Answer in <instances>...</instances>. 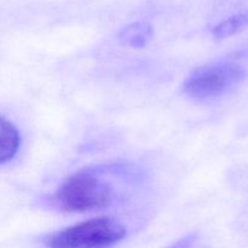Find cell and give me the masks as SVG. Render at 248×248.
<instances>
[{
  "mask_svg": "<svg viewBox=\"0 0 248 248\" xmlns=\"http://www.w3.org/2000/svg\"><path fill=\"white\" fill-rule=\"evenodd\" d=\"M153 38V28L145 22H135L121 29L119 39L130 47L143 48Z\"/></svg>",
  "mask_w": 248,
  "mask_h": 248,
  "instance_id": "cell-5",
  "label": "cell"
},
{
  "mask_svg": "<svg viewBox=\"0 0 248 248\" xmlns=\"http://www.w3.org/2000/svg\"><path fill=\"white\" fill-rule=\"evenodd\" d=\"M113 195L108 182L86 170L68 177L53 194L51 202L64 212L86 213L108 207Z\"/></svg>",
  "mask_w": 248,
  "mask_h": 248,
  "instance_id": "cell-1",
  "label": "cell"
},
{
  "mask_svg": "<svg viewBox=\"0 0 248 248\" xmlns=\"http://www.w3.org/2000/svg\"><path fill=\"white\" fill-rule=\"evenodd\" d=\"M21 145L19 132L14 124L0 116V164L9 162L16 156Z\"/></svg>",
  "mask_w": 248,
  "mask_h": 248,
  "instance_id": "cell-4",
  "label": "cell"
},
{
  "mask_svg": "<svg viewBox=\"0 0 248 248\" xmlns=\"http://www.w3.org/2000/svg\"><path fill=\"white\" fill-rule=\"evenodd\" d=\"M196 242H198V235L189 234L184 236L183 239L178 240L176 244H173L169 248H195Z\"/></svg>",
  "mask_w": 248,
  "mask_h": 248,
  "instance_id": "cell-7",
  "label": "cell"
},
{
  "mask_svg": "<svg viewBox=\"0 0 248 248\" xmlns=\"http://www.w3.org/2000/svg\"><path fill=\"white\" fill-rule=\"evenodd\" d=\"M246 27H248V11H244L218 23L213 28L212 34L216 39H225L239 33Z\"/></svg>",
  "mask_w": 248,
  "mask_h": 248,
  "instance_id": "cell-6",
  "label": "cell"
},
{
  "mask_svg": "<svg viewBox=\"0 0 248 248\" xmlns=\"http://www.w3.org/2000/svg\"><path fill=\"white\" fill-rule=\"evenodd\" d=\"M245 78L246 70L237 63H215L194 72L184 82L183 90L194 99H208L228 93Z\"/></svg>",
  "mask_w": 248,
  "mask_h": 248,
  "instance_id": "cell-3",
  "label": "cell"
},
{
  "mask_svg": "<svg viewBox=\"0 0 248 248\" xmlns=\"http://www.w3.org/2000/svg\"><path fill=\"white\" fill-rule=\"evenodd\" d=\"M127 230L113 218L86 220L50 235L47 248H110L125 239Z\"/></svg>",
  "mask_w": 248,
  "mask_h": 248,
  "instance_id": "cell-2",
  "label": "cell"
}]
</instances>
